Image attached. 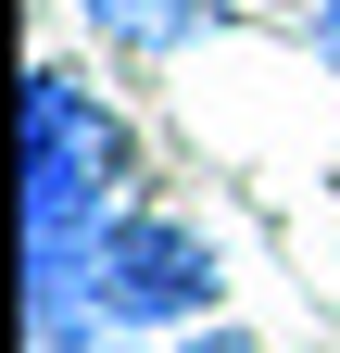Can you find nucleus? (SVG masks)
<instances>
[{
    "instance_id": "f257e3e1",
    "label": "nucleus",
    "mask_w": 340,
    "mask_h": 353,
    "mask_svg": "<svg viewBox=\"0 0 340 353\" xmlns=\"http://www.w3.org/2000/svg\"><path fill=\"white\" fill-rule=\"evenodd\" d=\"M89 316L101 328H202L215 316V240L177 214H114L89 240Z\"/></svg>"
},
{
    "instance_id": "f03ea898",
    "label": "nucleus",
    "mask_w": 340,
    "mask_h": 353,
    "mask_svg": "<svg viewBox=\"0 0 340 353\" xmlns=\"http://www.w3.org/2000/svg\"><path fill=\"white\" fill-rule=\"evenodd\" d=\"M101 38H126V51H189V38L227 26V0H76Z\"/></svg>"
},
{
    "instance_id": "7ed1b4c3",
    "label": "nucleus",
    "mask_w": 340,
    "mask_h": 353,
    "mask_svg": "<svg viewBox=\"0 0 340 353\" xmlns=\"http://www.w3.org/2000/svg\"><path fill=\"white\" fill-rule=\"evenodd\" d=\"M38 353H114V328H101V316H76V328H38Z\"/></svg>"
},
{
    "instance_id": "20e7f679",
    "label": "nucleus",
    "mask_w": 340,
    "mask_h": 353,
    "mask_svg": "<svg viewBox=\"0 0 340 353\" xmlns=\"http://www.w3.org/2000/svg\"><path fill=\"white\" fill-rule=\"evenodd\" d=\"M315 51H328V76H340V0H315Z\"/></svg>"
},
{
    "instance_id": "39448f33",
    "label": "nucleus",
    "mask_w": 340,
    "mask_h": 353,
    "mask_svg": "<svg viewBox=\"0 0 340 353\" xmlns=\"http://www.w3.org/2000/svg\"><path fill=\"white\" fill-rule=\"evenodd\" d=\"M189 353H265V341H240V328H189Z\"/></svg>"
}]
</instances>
